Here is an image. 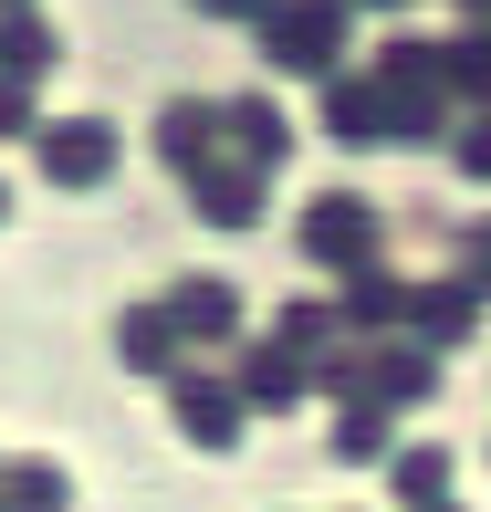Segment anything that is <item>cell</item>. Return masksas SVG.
<instances>
[{
  "label": "cell",
  "instance_id": "cell-19",
  "mask_svg": "<svg viewBox=\"0 0 491 512\" xmlns=\"http://www.w3.org/2000/svg\"><path fill=\"white\" fill-rule=\"evenodd\" d=\"M0 512H74V481H63V460H11V481H0Z\"/></svg>",
  "mask_w": 491,
  "mask_h": 512
},
{
  "label": "cell",
  "instance_id": "cell-4",
  "mask_svg": "<svg viewBox=\"0 0 491 512\" xmlns=\"http://www.w3.org/2000/svg\"><path fill=\"white\" fill-rule=\"evenodd\" d=\"M230 356H241V377H230V387H241V408H251V418H262V408H272V418H293L303 398H314V366H303L293 345H262V335H241Z\"/></svg>",
  "mask_w": 491,
  "mask_h": 512
},
{
  "label": "cell",
  "instance_id": "cell-16",
  "mask_svg": "<svg viewBox=\"0 0 491 512\" xmlns=\"http://www.w3.org/2000/svg\"><path fill=\"white\" fill-rule=\"evenodd\" d=\"M439 84H450V105H491V21L439 42Z\"/></svg>",
  "mask_w": 491,
  "mask_h": 512
},
{
  "label": "cell",
  "instance_id": "cell-27",
  "mask_svg": "<svg viewBox=\"0 0 491 512\" xmlns=\"http://www.w3.org/2000/svg\"><path fill=\"white\" fill-rule=\"evenodd\" d=\"M0 11H21V0H0Z\"/></svg>",
  "mask_w": 491,
  "mask_h": 512
},
{
  "label": "cell",
  "instance_id": "cell-13",
  "mask_svg": "<svg viewBox=\"0 0 491 512\" xmlns=\"http://www.w3.org/2000/svg\"><path fill=\"white\" fill-rule=\"evenodd\" d=\"M324 136H335V147H387V105H377V84L366 74H324Z\"/></svg>",
  "mask_w": 491,
  "mask_h": 512
},
{
  "label": "cell",
  "instance_id": "cell-12",
  "mask_svg": "<svg viewBox=\"0 0 491 512\" xmlns=\"http://www.w3.org/2000/svg\"><path fill=\"white\" fill-rule=\"evenodd\" d=\"M115 356H126L136 377H178V366H189V335H178L168 304H136L126 324H115Z\"/></svg>",
  "mask_w": 491,
  "mask_h": 512
},
{
  "label": "cell",
  "instance_id": "cell-22",
  "mask_svg": "<svg viewBox=\"0 0 491 512\" xmlns=\"http://www.w3.org/2000/svg\"><path fill=\"white\" fill-rule=\"evenodd\" d=\"M450 262H460V283L491 304V220H460V230H450Z\"/></svg>",
  "mask_w": 491,
  "mask_h": 512
},
{
  "label": "cell",
  "instance_id": "cell-10",
  "mask_svg": "<svg viewBox=\"0 0 491 512\" xmlns=\"http://www.w3.org/2000/svg\"><path fill=\"white\" fill-rule=\"evenodd\" d=\"M209 157H220V105H209V95L157 105V168H168V178H199Z\"/></svg>",
  "mask_w": 491,
  "mask_h": 512
},
{
  "label": "cell",
  "instance_id": "cell-9",
  "mask_svg": "<svg viewBox=\"0 0 491 512\" xmlns=\"http://www.w3.org/2000/svg\"><path fill=\"white\" fill-rule=\"evenodd\" d=\"M178 189L199 199V220H209V230H251V220H262V199H272V178H262V168H241V157H209V168H199V178H178Z\"/></svg>",
  "mask_w": 491,
  "mask_h": 512
},
{
  "label": "cell",
  "instance_id": "cell-5",
  "mask_svg": "<svg viewBox=\"0 0 491 512\" xmlns=\"http://www.w3.org/2000/svg\"><path fill=\"white\" fill-rule=\"evenodd\" d=\"M178 398H168V418H178V439L189 450H241V429H251V408H241V387H220V377H189L178 366Z\"/></svg>",
  "mask_w": 491,
  "mask_h": 512
},
{
  "label": "cell",
  "instance_id": "cell-20",
  "mask_svg": "<svg viewBox=\"0 0 491 512\" xmlns=\"http://www.w3.org/2000/svg\"><path fill=\"white\" fill-rule=\"evenodd\" d=\"M272 345H293V356H324V345H335V304L293 293V304H283V324H272Z\"/></svg>",
  "mask_w": 491,
  "mask_h": 512
},
{
  "label": "cell",
  "instance_id": "cell-3",
  "mask_svg": "<svg viewBox=\"0 0 491 512\" xmlns=\"http://www.w3.org/2000/svg\"><path fill=\"white\" fill-rule=\"evenodd\" d=\"M32 168L53 189H105L115 178V126L105 115H42L32 126Z\"/></svg>",
  "mask_w": 491,
  "mask_h": 512
},
{
  "label": "cell",
  "instance_id": "cell-17",
  "mask_svg": "<svg viewBox=\"0 0 491 512\" xmlns=\"http://www.w3.org/2000/svg\"><path fill=\"white\" fill-rule=\"evenodd\" d=\"M397 450V408L387 398H345L335 408V460H387Z\"/></svg>",
  "mask_w": 491,
  "mask_h": 512
},
{
  "label": "cell",
  "instance_id": "cell-8",
  "mask_svg": "<svg viewBox=\"0 0 491 512\" xmlns=\"http://www.w3.org/2000/svg\"><path fill=\"white\" fill-rule=\"evenodd\" d=\"M356 398H387V408H418V398H439V356L429 345H356Z\"/></svg>",
  "mask_w": 491,
  "mask_h": 512
},
{
  "label": "cell",
  "instance_id": "cell-15",
  "mask_svg": "<svg viewBox=\"0 0 491 512\" xmlns=\"http://www.w3.org/2000/svg\"><path fill=\"white\" fill-rule=\"evenodd\" d=\"M397 314H408V283H397L387 262H366V272H345V304H335V324H345V335H387Z\"/></svg>",
  "mask_w": 491,
  "mask_h": 512
},
{
  "label": "cell",
  "instance_id": "cell-21",
  "mask_svg": "<svg viewBox=\"0 0 491 512\" xmlns=\"http://www.w3.org/2000/svg\"><path fill=\"white\" fill-rule=\"evenodd\" d=\"M439 147H450V168H460V178H481V189H491V105L471 115V126L450 115V136H439Z\"/></svg>",
  "mask_w": 491,
  "mask_h": 512
},
{
  "label": "cell",
  "instance_id": "cell-11",
  "mask_svg": "<svg viewBox=\"0 0 491 512\" xmlns=\"http://www.w3.org/2000/svg\"><path fill=\"white\" fill-rule=\"evenodd\" d=\"M157 304L178 314V335H189V345H241V283H220V272H189V283L157 293Z\"/></svg>",
  "mask_w": 491,
  "mask_h": 512
},
{
  "label": "cell",
  "instance_id": "cell-7",
  "mask_svg": "<svg viewBox=\"0 0 491 512\" xmlns=\"http://www.w3.org/2000/svg\"><path fill=\"white\" fill-rule=\"evenodd\" d=\"M397 324H408L429 356H460V345L481 335V293L460 283V272H450V283H408V314H397Z\"/></svg>",
  "mask_w": 491,
  "mask_h": 512
},
{
  "label": "cell",
  "instance_id": "cell-2",
  "mask_svg": "<svg viewBox=\"0 0 491 512\" xmlns=\"http://www.w3.org/2000/svg\"><path fill=\"white\" fill-rule=\"evenodd\" d=\"M377 251H387V209H366L356 189H324L314 209H303V262H314V272L345 283V272H366Z\"/></svg>",
  "mask_w": 491,
  "mask_h": 512
},
{
  "label": "cell",
  "instance_id": "cell-18",
  "mask_svg": "<svg viewBox=\"0 0 491 512\" xmlns=\"http://www.w3.org/2000/svg\"><path fill=\"white\" fill-rule=\"evenodd\" d=\"M387 481H397V502H439L450 492V450H439V439H408V450H387Z\"/></svg>",
  "mask_w": 491,
  "mask_h": 512
},
{
  "label": "cell",
  "instance_id": "cell-25",
  "mask_svg": "<svg viewBox=\"0 0 491 512\" xmlns=\"http://www.w3.org/2000/svg\"><path fill=\"white\" fill-rule=\"evenodd\" d=\"M345 11H408V0H345Z\"/></svg>",
  "mask_w": 491,
  "mask_h": 512
},
{
  "label": "cell",
  "instance_id": "cell-1",
  "mask_svg": "<svg viewBox=\"0 0 491 512\" xmlns=\"http://www.w3.org/2000/svg\"><path fill=\"white\" fill-rule=\"evenodd\" d=\"M251 32H262V63H283V74H335L345 63V32H356V11L345 0H262L251 11Z\"/></svg>",
  "mask_w": 491,
  "mask_h": 512
},
{
  "label": "cell",
  "instance_id": "cell-6",
  "mask_svg": "<svg viewBox=\"0 0 491 512\" xmlns=\"http://www.w3.org/2000/svg\"><path fill=\"white\" fill-rule=\"evenodd\" d=\"M220 157H241V168H262V178H283L293 115L272 105V95H230V105H220Z\"/></svg>",
  "mask_w": 491,
  "mask_h": 512
},
{
  "label": "cell",
  "instance_id": "cell-24",
  "mask_svg": "<svg viewBox=\"0 0 491 512\" xmlns=\"http://www.w3.org/2000/svg\"><path fill=\"white\" fill-rule=\"evenodd\" d=\"M189 11H209V21H251L262 0H189Z\"/></svg>",
  "mask_w": 491,
  "mask_h": 512
},
{
  "label": "cell",
  "instance_id": "cell-28",
  "mask_svg": "<svg viewBox=\"0 0 491 512\" xmlns=\"http://www.w3.org/2000/svg\"><path fill=\"white\" fill-rule=\"evenodd\" d=\"M0 209H11V199H0Z\"/></svg>",
  "mask_w": 491,
  "mask_h": 512
},
{
  "label": "cell",
  "instance_id": "cell-14",
  "mask_svg": "<svg viewBox=\"0 0 491 512\" xmlns=\"http://www.w3.org/2000/svg\"><path fill=\"white\" fill-rule=\"evenodd\" d=\"M53 63H63V32L32 11V0H21V11H0V74H11V84H42Z\"/></svg>",
  "mask_w": 491,
  "mask_h": 512
},
{
  "label": "cell",
  "instance_id": "cell-23",
  "mask_svg": "<svg viewBox=\"0 0 491 512\" xmlns=\"http://www.w3.org/2000/svg\"><path fill=\"white\" fill-rule=\"evenodd\" d=\"M42 126V84H11L0 74V136H32Z\"/></svg>",
  "mask_w": 491,
  "mask_h": 512
},
{
  "label": "cell",
  "instance_id": "cell-26",
  "mask_svg": "<svg viewBox=\"0 0 491 512\" xmlns=\"http://www.w3.org/2000/svg\"><path fill=\"white\" fill-rule=\"evenodd\" d=\"M418 512H460V502H450V492H439V502H418Z\"/></svg>",
  "mask_w": 491,
  "mask_h": 512
}]
</instances>
